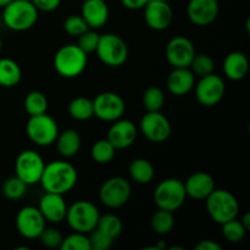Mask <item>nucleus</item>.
Segmentation results:
<instances>
[{
	"mask_svg": "<svg viewBox=\"0 0 250 250\" xmlns=\"http://www.w3.org/2000/svg\"><path fill=\"white\" fill-rule=\"evenodd\" d=\"M1 49H2V41L1 38H0V51H1Z\"/></svg>",
	"mask_w": 250,
	"mask_h": 250,
	"instance_id": "obj_46",
	"label": "nucleus"
},
{
	"mask_svg": "<svg viewBox=\"0 0 250 250\" xmlns=\"http://www.w3.org/2000/svg\"><path fill=\"white\" fill-rule=\"evenodd\" d=\"M78 172L72 164L65 160H55L45 164L39 183L49 193L65 195L77 183Z\"/></svg>",
	"mask_w": 250,
	"mask_h": 250,
	"instance_id": "obj_1",
	"label": "nucleus"
},
{
	"mask_svg": "<svg viewBox=\"0 0 250 250\" xmlns=\"http://www.w3.org/2000/svg\"><path fill=\"white\" fill-rule=\"evenodd\" d=\"M12 0H0V7H4L5 5H7L9 2H11Z\"/></svg>",
	"mask_w": 250,
	"mask_h": 250,
	"instance_id": "obj_45",
	"label": "nucleus"
},
{
	"mask_svg": "<svg viewBox=\"0 0 250 250\" xmlns=\"http://www.w3.org/2000/svg\"><path fill=\"white\" fill-rule=\"evenodd\" d=\"M93 111L94 116L106 122L121 119L126 111V104L121 95L114 92H103L94 98Z\"/></svg>",
	"mask_w": 250,
	"mask_h": 250,
	"instance_id": "obj_12",
	"label": "nucleus"
},
{
	"mask_svg": "<svg viewBox=\"0 0 250 250\" xmlns=\"http://www.w3.org/2000/svg\"><path fill=\"white\" fill-rule=\"evenodd\" d=\"M88 54L77 44H66L56 51L54 56V68L65 78H75L87 67Z\"/></svg>",
	"mask_w": 250,
	"mask_h": 250,
	"instance_id": "obj_3",
	"label": "nucleus"
},
{
	"mask_svg": "<svg viewBox=\"0 0 250 250\" xmlns=\"http://www.w3.org/2000/svg\"><path fill=\"white\" fill-rule=\"evenodd\" d=\"M45 219L38 207L27 205L20 209L16 215V229L23 238L36 239L45 229Z\"/></svg>",
	"mask_w": 250,
	"mask_h": 250,
	"instance_id": "obj_14",
	"label": "nucleus"
},
{
	"mask_svg": "<svg viewBox=\"0 0 250 250\" xmlns=\"http://www.w3.org/2000/svg\"><path fill=\"white\" fill-rule=\"evenodd\" d=\"M100 212L89 200H77L67 208L65 220L76 232L89 233L97 227Z\"/></svg>",
	"mask_w": 250,
	"mask_h": 250,
	"instance_id": "obj_5",
	"label": "nucleus"
},
{
	"mask_svg": "<svg viewBox=\"0 0 250 250\" xmlns=\"http://www.w3.org/2000/svg\"><path fill=\"white\" fill-rule=\"evenodd\" d=\"M95 229H100L105 234H107V236L115 239L116 237H119L121 234L124 225H122L121 219L119 216H116V215L105 214L100 215Z\"/></svg>",
	"mask_w": 250,
	"mask_h": 250,
	"instance_id": "obj_31",
	"label": "nucleus"
},
{
	"mask_svg": "<svg viewBox=\"0 0 250 250\" xmlns=\"http://www.w3.org/2000/svg\"><path fill=\"white\" fill-rule=\"evenodd\" d=\"M205 207L209 216L219 225L236 219L239 212L238 200L227 189L215 188L205 199Z\"/></svg>",
	"mask_w": 250,
	"mask_h": 250,
	"instance_id": "obj_4",
	"label": "nucleus"
},
{
	"mask_svg": "<svg viewBox=\"0 0 250 250\" xmlns=\"http://www.w3.org/2000/svg\"><path fill=\"white\" fill-rule=\"evenodd\" d=\"M61 250H90L89 238L87 233L82 232H73L70 236L62 239L60 247Z\"/></svg>",
	"mask_w": 250,
	"mask_h": 250,
	"instance_id": "obj_36",
	"label": "nucleus"
},
{
	"mask_svg": "<svg viewBox=\"0 0 250 250\" xmlns=\"http://www.w3.org/2000/svg\"><path fill=\"white\" fill-rule=\"evenodd\" d=\"M143 10L146 26L154 31H164L172 23L173 10L171 7L170 1L149 0Z\"/></svg>",
	"mask_w": 250,
	"mask_h": 250,
	"instance_id": "obj_16",
	"label": "nucleus"
},
{
	"mask_svg": "<svg viewBox=\"0 0 250 250\" xmlns=\"http://www.w3.org/2000/svg\"><path fill=\"white\" fill-rule=\"evenodd\" d=\"M132 194L131 183L124 177L115 176L105 181L99 189V199L110 209H117L126 204Z\"/></svg>",
	"mask_w": 250,
	"mask_h": 250,
	"instance_id": "obj_9",
	"label": "nucleus"
},
{
	"mask_svg": "<svg viewBox=\"0 0 250 250\" xmlns=\"http://www.w3.org/2000/svg\"><path fill=\"white\" fill-rule=\"evenodd\" d=\"M59 126L48 114L29 116L26 124V133L36 146H49L55 143L59 134Z\"/></svg>",
	"mask_w": 250,
	"mask_h": 250,
	"instance_id": "obj_8",
	"label": "nucleus"
},
{
	"mask_svg": "<svg viewBox=\"0 0 250 250\" xmlns=\"http://www.w3.org/2000/svg\"><path fill=\"white\" fill-rule=\"evenodd\" d=\"M165 1H171V0H165Z\"/></svg>",
	"mask_w": 250,
	"mask_h": 250,
	"instance_id": "obj_47",
	"label": "nucleus"
},
{
	"mask_svg": "<svg viewBox=\"0 0 250 250\" xmlns=\"http://www.w3.org/2000/svg\"><path fill=\"white\" fill-rule=\"evenodd\" d=\"M38 11L51 12L58 9L61 4V0H31Z\"/></svg>",
	"mask_w": 250,
	"mask_h": 250,
	"instance_id": "obj_41",
	"label": "nucleus"
},
{
	"mask_svg": "<svg viewBox=\"0 0 250 250\" xmlns=\"http://www.w3.org/2000/svg\"><path fill=\"white\" fill-rule=\"evenodd\" d=\"M88 238H89L90 250H107L111 248L112 243H114V238L98 229H94L92 232H89Z\"/></svg>",
	"mask_w": 250,
	"mask_h": 250,
	"instance_id": "obj_40",
	"label": "nucleus"
},
{
	"mask_svg": "<svg viewBox=\"0 0 250 250\" xmlns=\"http://www.w3.org/2000/svg\"><path fill=\"white\" fill-rule=\"evenodd\" d=\"M149 0H121V4L124 5L126 9L128 10H142L146 4H148Z\"/></svg>",
	"mask_w": 250,
	"mask_h": 250,
	"instance_id": "obj_43",
	"label": "nucleus"
},
{
	"mask_svg": "<svg viewBox=\"0 0 250 250\" xmlns=\"http://www.w3.org/2000/svg\"><path fill=\"white\" fill-rule=\"evenodd\" d=\"M183 185H185L187 197L193 198L195 200H205L209 197L210 193L216 188L214 177L204 171H199V172L190 175L186 180V182H183Z\"/></svg>",
	"mask_w": 250,
	"mask_h": 250,
	"instance_id": "obj_20",
	"label": "nucleus"
},
{
	"mask_svg": "<svg viewBox=\"0 0 250 250\" xmlns=\"http://www.w3.org/2000/svg\"><path fill=\"white\" fill-rule=\"evenodd\" d=\"M115 154H116V149L111 146V143L106 138L95 142L90 150L92 159L100 165L109 164L115 158Z\"/></svg>",
	"mask_w": 250,
	"mask_h": 250,
	"instance_id": "obj_30",
	"label": "nucleus"
},
{
	"mask_svg": "<svg viewBox=\"0 0 250 250\" xmlns=\"http://www.w3.org/2000/svg\"><path fill=\"white\" fill-rule=\"evenodd\" d=\"M68 114L72 119L77 121H87L90 117L94 116L93 111V102L89 98L77 97L71 100L68 105Z\"/></svg>",
	"mask_w": 250,
	"mask_h": 250,
	"instance_id": "obj_27",
	"label": "nucleus"
},
{
	"mask_svg": "<svg viewBox=\"0 0 250 250\" xmlns=\"http://www.w3.org/2000/svg\"><path fill=\"white\" fill-rule=\"evenodd\" d=\"M95 53L104 65L109 67H120L128 59V46L117 34L104 33L100 36Z\"/></svg>",
	"mask_w": 250,
	"mask_h": 250,
	"instance_id": "obj_6",
	"label": "nucleus"
},
{
	"mask_svg": "<svg viewBox=\"0 0 250 250\" xmlns=\"http://www.w3.org/2000/svg\"><path fill=\"white\" fill-rule=\"evenodd\" d=\"M150 225L155 233L160 234V236H165V234H168L172 231L173 226H175V216L171 211L158 209L151 216Z\"/></svg>",
	"mask_w": 250,
	"mask_h": 250,
	"instance_id": "obj_28",
	"label": "nucleus"
},
{
	"mask_svg": "<svg viewBox=\"0 0 250 250\" xmlns=\"http://www.w3.org/2000/svg\"><path fill=\"white\" fill-rule=\"evenodd\" d=\"M185 185L177 178H166L156 186L154 190V202L158 209L176 211L180 209L186 202Z\"/></svg>",
	"mask_w": 250,
	"mask_h": 250,
	"instance_id": "obj_7",
	"label": "nucleus"
},
{
	"mask_svg": "<svg viewBox=\"0 0 250 250\" xmlns=\"http://www.w3.org/2000/svg\"><path fill=\"white\" fill-rule=\"evenodd\" d=\"M195 84V75L189 67H173L167 77V89L176 97H183L192 92Z\"/></svg>",
	"mask_w": 250,
	"mask_h": 250,
	"instance_id": "obj_21",
	"label": "nucleus"
},
{
	"mask_svg": "<svg viewBox=\"0 0 250 250\" xmlns=\"http://www.w3.org/2000/svg\"><path fill=\"white\" fill-rule=\"evenodd\" d=\"M24 110L29 116L45 114L48 110V99L39 90H32L24 98Z\"/></svg>",
	"mask_w": 250,
	"mask_h": 250,
	"instance_id": "obj_29",
	"label": "nucleus"
},
{
	"mask_svg": "<svg viewBox=\"0 0 250 250\" xmlns=\"http://www.w3.org/2000/svg\"><path fill=\"white\" fill-rule=\"evenodd\" d=\"M141 131L146 139L154 143L167 141L172 132V126L167 117L160 111H146L141 120Z\"/></svg>",
	"mask_w": 250,
	"mask_h": 250,
	"instance_id": "obj_13",
	"label": "nucleus"
},
{
	"mask_svg": "<svg viewBox=\"0 0 250 250\" xmlns=\"http://www.w3.org/2000/svg\"><path fill=\"white\" fill-rule=\"evenodd\" d=\"M138 128L129 120L119 119L114 121L107 131L106 139L116 150L127 149L136 142Z\"/></svg>",
	"mask_w": 250,
	"mask_h": 250,
	"instance_id": "obj_18",
	"label": "nucleus"
},
{
	"mask_svg": "<svg viewBox=\"0 0 250 250\" xmlns=\"http://www.w3.org/2000/svg\"><path fill=\"white\" fill-rule=\"evenodd\" d=\"M109 6L105 0H84L81 9V16L92 29L100 28L109 20Z\"/></svg>",
	"mask_w": 250,
	"mask_h": 250,
	"instance_id": "obj_22",
	"label": "nucleus"
},
{
	"mask_svg": "<svg viewBox=\"0 0 250 250\" xmlns=\"http://www.w3.org/2000/svg\"><path fill=\"white\" fill-rule=\"evenodd\" d=\"M38 238L41 239V243L46 248L60 249L63 237L59 229H54V227H45Z\"/></svg>",
	"mask_w": 250,
	"mask_h": 250,
	"instance_id": "obj_38",
	"label": "nucleus"
},
{
	"mask_svg": "<svg viewBox=\"0 0 250 250\" xmlns=\"http://www.w3.org/2000/svg\"><path fill=\"white\" fill-rule=\"evenodd\" d=\"M241 222L243 224V226L246 227L247 231H248V229H250V214H249V212H246V214L243 215Z\"/></svg>",
	"mask_w": 250,
	"mask_h": 250,
	"instance_id": "obj_44",
	"label": "nucleus"
},
{
	"mask_svg": "<svg viewBox=\"0 0 250 250\" xmlns=\"http://www.w3.org/2000/svg\"><path fill=\"white\" fill-rule=\"evenodd\" d=\"M56 149L62 158L70 159L77 155L81 148V136L76 129L68 128L59 132L55 139Z\"/></svg>",
	"mask_w": 250,
	"mask_h": 250,
	"instance_id": "obj_24",
	"label": "nucleus"
},
{
	"mask_svg": "<svg viewBox=\"0 0 250 250\" xmlns=\"http://www.w3.org/2000/svg\"><path fill=\"white\" fill-rule=\"evenodd\" d=\"M142 102L146 111H160L165 104V94L159 87H149L144 92Z\"/></svg>",
	"mask_w": 250,
	"mask_h": 250,
	"instance_id": "obj_33",
	"label": "nucleus"
},
{
	"mask_svg": "<svg viewBox=\"0 0 250 250\" xmlns=\"http://www.w3.org/2000/svg\"><path fill=\"white\" fill-rule=\"evenodd\" d=\"M67 204L63 195L46 192L39 200L38 209L44 216L45 221L51 224H60L65 220L67 214Z\"/></svg>",
	"mask_w": 250,
	"mask_h": 250,
	"instance_id": "obj_19",
	"label": "nucleus"
},
{
	"mask_svg": "<svg viewBox=\"0 0 250 250\" xmlns=\"http://www.w3.org/2000/svg\"><path fill=\"white\" fill-rule=\"evenodd\" d=\"M128 172L132 180L139 185H148L155 177V168L153 164L143 158L134 159L129 164Z\"/></svg>",
	"mask_w": 250,
	"mask_h": 250,
	"instance_id": "obj_25",
	"label": "nucleus"
},
{
	"mask_svg": "<svg viewBox=\"0 0 250 250\" xmlns=\"http://www.w3.org/2000/svg\"><path fill=\"white\" fill-rule=\"evenodd\" d=\"M249 71V60L241 51H231L224 61V72L231 81H241Z\"/></svg>",
	"mask_w": 250,
	"mask_h": 250,
	"instance_id": "obj_23",
	"label": "nucleus"
},
{
	"mask_svg": "<svg viewBox=\"0 0 250 250\" xmlns=\"http://www.w3.org/2000/svg\"><path fill=\"white\" fill-rule=\"evenodd\" d=\"M189 68L192 70V72L194 73L195 76L203 77V76L210 75V73L214 72L215 62L214 60H212L211 56H209L208 54L195 53Z\"/></svg>",
	"mask_w": 250,
	"mask_h": 250,
	"instance_id": "obj_35",
	"label": "nucleus"
},
{
	"mask_svg": "<svg viewBox=\"0 0 250 250\" xmlns=\"http://www.w3.org/2000/svg\"><path fill=\"white\" fill-rule=\"evenodd\" d=\"M81 1H84V0H81Z\"/></svg>",
	"mask_w": 250,
	"mask_h": 250,
	"instance_id": "obj_48",
	"label": "nucleus"
},
{
	"mask_svg": "<svg viewBox=\"0 0 250 250\" xmlns=\"http://www.w3.org/2000/svg\"><path fill=\"white\" fill-rule=\"evenodd\" d=\"M195 250H222V247L220 246L217 242L210 241V239H204L200 241L199 243L195 246Z\"/></svg>",
	"mask_w": 250,
	"mask_h": 250,
	"instance_id": "obj_42",
	"label": "nucleus"
},
{
	"mask_svg": "<svg viewBox=\"0 0 250 250\" xmlns=\"http://www.w3.org/2000/svg\"><path fill=\"white\" fill-rule=\"evenodd\" d=\"M222 226V234L229 243H239L244 239L247 233L246 227L241 222V220L232 219L229 221L225 222L221 225Z\"/></svg>",
	"mask_w": 250,
	"mask_h": 250,
	"instance_id": "obj_34",
	"label": "nucleus"
},
{
	"mask_svg": "<svg viewBox=\"0 0 250 250\" xmlns=\"http://www.w3.org/2000/svg\"><path fill=\"white\" fill-rule=\"evenodd\" d=\"M77 38H78L77 45L80 46L85 54H90V53H94V51L97 50L100 34L98 33L97 31H94V29L89 28L88 31H85L84 33L81 34L80 37H77Z\"/></svg>",
	"mask_w": 250,
	"mask_h": 250,
	"instance_id": "obj_39",
	"label": "nucleus"
},
{
	"mask_svg": "<svg viewBox=\"0 0 250 250\" xmlns=\"http://www.w3.org/2000/svg\"><path fill=\"white\" fill-rule=\"evenodd\" d=\"M219 12L217 0H189L187 4L188 20L195 26H209L217 19Z\"/></svg>",
	"mask_w": 250,
	"mask_h": 250,
	"instance_id": "obj_17",
	"label": "nucleus"
},
{
	"mask_svg": "<svg viewBox=\"0 0 250 250\" xmlns=\"http://www.w3.org/2000/svg\"><path fill=\"white\" fill-rule=\"evenodd\" d=\"M2 9V21L11 31H27L38 21L39 11L31 0H12Z\"/></svg>",
	"mask_w": 250,
	"mask_h": 250,
	"instance_id": "obj_2",
	"label": "nucleus"
},
{
	"mask_svg": "<svg viewBox=\"0 0 250 250\" xmlns=\"http://www.w3.org/2000/svg\"><path fill=\"white\" fill-rule=\"evenodd\" d=\"M165 55L172 67H189L195 55L194 44L185 36L173 37L166 45Z\"/></svg>",
	"mask_w": 250,
	"mask_h": 250,
	"instance_id": "obj_15",
	"label": "nucleus"
},
{
	"mask_svg": "<svg viewBox=\"0 0 250 250\" xmlns=\"http://www.w3.org/2000/svg\"><path fill=\"white\" fill-rule=\"evenodd\" d=\"M63 29L70 36L80 37L81 34L88 31L89 27L81 15H70L63 22Z\"/></svg>",
	"mask_w": 250,
	"mask_h": 250,
	"instance_id": "obj_37",
	"label": "nucleus"
},
{
	"mask_svg": "<svg viewBox=\"0 0 250 250\" xmlns=\"http://www.w3.org/2000/svg\"><path fill=\"white\" fill-rule=\"evenodd\" d=\"M22 71L19 63L9 58L0 59V85L12 88L21 81Z\"/></svg>",
	"mask_w": 250,
	"mask_h": 250,
	"instance_id": "obj_26",
	"label": "nucleus"
},
{
	"mask_svg": "<svg viewBox=\"0 0 250 250\" xmlns=\"http://www.w3.org/2000/svg\"><path fill=\"white\" fill-rule=\"evenodd\" d=\"M28 186L16 175L9 177L2 185V194L10 200H19L27 193Z\"/></svg>",
	"mask_w": 250,
	"mask_h": 250,
	"instance_id": "obj_32",
	"label": "nucleus"
},
{
	"mask_svg": "<svg viewBox=\"0 0 250 250\" xmlns=\"http://www.w3.org/2000/svg\"><path fill=\"white\" fill-rule=\"evenodd\" d=\"M44 167H45V163L43 158L32 149L21 151L15 161V173L27 186L39 183Z\"/></svg>",
	"mask_w": 250,
	"mask_h": 250,
	"instance_id": "obj_10",
	"label": "nucleus"
},
{
	"mask_svg": "<svg viewBox=\"0 0 250 250\" xmlns=\"http://www.w3.org/2000/svg\"><path fill=\"white\" fill-rule=\"evenodd\" d=\"M193 89L195 90V98L199 104L204 106H215L224 98L226 84L219 75H215L212 72L210 75L200 77Z\"/></svg>",
	"mask_w": 250,
	"mask_h": 250,
	"instance_id": "obj_11",
	"label": "nucleus"
}]
</instances>
